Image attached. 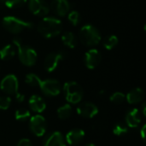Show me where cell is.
I'll return each instance as SVG.
<instances>
[{"label":"cell","instance_id":"1","mask_svg":"<svg viewBox=\"0 0 146 146\" xmlns=\"http://www.w3.org/2000/svg\"><path fill=\"white\" fill-rule=\"evenodd\" d=\"M38 32L46 38H51L59 35L62 31V21L53 16H44L37 26Z\"/></svg>","mask_w":146,"mask_h":146},{"label":"cell","instance_id":"2","mask_svg":"<svg viewBox=\"0 0 146 146\" xmlns=\"http://www.w3.org/2000/svg\"><path fill=\"white\" fill-rule=\"evenodd\" d=\"M13 44L16 47L19 60L23 65L31 67L35 64L38 55L33 48L23 44V42L18 38L13 39Z\"/></svg>","mask_w":146,"mask_h":146},{"label":"cell","instance_id":"3","mask_svg":"<svg viewBox=\"0 0 146 146\" xmlns=\"http://www.w3.org/2000/svg\"><path fill=\"white\" fill-rule=\"evenodd\" d=\"M79 38L84 45L88 47H94L100 43L102 36L96 27L91 24H86L80 28L79 33Z\"/></svg>","mask_w":146,"mask_h":146},{"label":"cell","instance_id":"4","mask_svg":"<svg viewBox=\"0 0 146 146\" xmlns=\"http://www.w3.org/2000/svg\"><path fill=\"white\" fill-rule=\"evenodd\" d=\"M3 27L10 33L17 34L25 30L32 29L33 27V24L32 22L27 21L25 20L20 19L15 16L7 15L3 18Z\"/></svg>","mask_w":146,"mask_h":146},{"label":"cell","instance_id":"5","mask_svg":"<svg viewBox=\"0 0 146 146\" xmlns=\"http://www.w3.org/2000/svg\"><path fill=\"white\" fill-rule=\"evenodd\" d=\"M63 91L67 101L70 104H78L83 98V89L75 81L66 82L63 86Z\"/></svg>","mask_w":146,"mask_h":146},{"label":"cell","instance_id":"6","mask_svg":"<svg viewBox=\"0 0 146 146\" xmlns=\"http://www.w3.org/2000/svg\"><path fill=\"white\" fill-rule=\"evenodd\" d=\"M39 87L42 92L48 97H56L61 92V85L59 81L54 79L41 80Z\"/></svg>","mask_w":146,"mask_h":146},{"label":"cell","instance_id":"7","mask_svg":"<svg viewBox=\"0 0 146 146\" xmlns=\"http://www.w3.org/2000/svg\"><path fill=\"white\" fill-rule=\"evenodd\" d=\"M29 10L37 16L44 17L50 12V5L45 0H28Z\"/></svg>","mask_w":146,"mask_h":146},{"label":"cell","instance_id":"8","mask_svg":"<svg viewBox=\"0 0 146 146\" xmlns=\"http://www.w3.org/2000/svg\"><path fill=\"white\" fill-rule=\"evenodd\" d=\"M18 87H19L18 79L14 74L6 75L0 83L1 90L6 94H9V95L17 93Z\"/></svg>","mask_w":146,"mask_h":146},{"label":"cell","instance_id":"9","mask_svg":"<svg viewBox=\"0 0 146 146\" xmlns=\"http://www.w3.org/2000/svg\"><path fill=\"white\" fill-rule=\"evenodd\" d=\"M29 126L32 133L34 135L38 137H41L45 133L47 124L44 117H43L40 115H36L31 117Z\"/></svg>","mask_w":146,"mask_h":146},{"label":"cell","instance_id":"10","mask_svg":"<svg viewBox=\"0 0 146 146\" xmlns=\"http://www.w3.org/2000/svg\"><path fill=\"white\" fill-rule=\"evenodd\" d=\"M64 54L62 52H51L48 54L44 61V69L51 73L53 72L59 65L60 62L63 59Z\"/></svg>","mask_w":146,"mask_h":146},{"label":"cell","instance_id":"11","mask_svg":"<svg viewBox=\"0 0 146 146\" xmlns=\"http://www.w3.org/2000/svg\"><path fill=\"white\" fill-rule=\"evenodd\" d=\"M102 59V56L99 50L97 49H90L87 50L84 56V62L87 68L94 69L97 68Z\"/></svg>","mask_w":146,"mask_h":146},{"label":"cell","instance_id":"12","mask_svg":"<svg viewBox=\"0 0 146 146\" xmlns=\"http://www.w3.org/2000/svg\"><path fill=\"white\" fill-rule=\"evenodd\" d=\"M70 3L68 0H52L50 9L57 16L62 17L70 11Z\"/></svg>","mask_w":146,"mask_h":146},{"label":"cell","instance_id":"13","mask_svg":"<svg viewBox=\"0 0 146 146\" xmlns=\"http://www.w3.org/2000/svg\"><path fill=\"white\" fill-rule=\"evenodd\" d=\"M77 113L82 117L92 118L98 113V109L94 104L86 102L81 104L77 108Z\"/></svg>","mask_w":146,"mask_h":146},{"label":"cell","instance_id":"14","mask_svg":"<svg viewBox=\"0 0 146 146\" xmlns=\"http://www.w3.org/2000/svg\"><path fill=\"white\" fill-rule=\"evenodd\" d=\"M85 137V132L82 129L75 128L69 131L66 135V140L68 144L71 145H75L80 144Z\"/></svg>","mask_w":146,"mask_h":146},{"label":"cell","instance_id":"15","mask_svg":"<svg viewBox=\"0 0 146 146\" xmlns=\"http://www.w3.org/2000/svg\"><path fill=\"white\" fill-rule=\"evenodd\" d=\"M29 105L31 110L36 113H41L45 110L46 104L44 100L38 95H33L29 99Z\"/></svg>","mask_w":146,"mask_h":146},{"label":"cell","instance_id":"16","mask_svg":"<svg viewBox=\"0 0 146 146\" xmlns=\"http://www.w3.org/2000/svg\"><path fill=\"white\" fill-rule=\"evenodd\" d=\"M44 146H66V144L62 134L60 132H54L45 139Z\"/></svg>","mask_w":146,"mask_h":146},{"label":"cell","instance_id":"17","mask_svg":"<svg viewBox=\"0 0 146 146\" xmlns=\"http://www.w3.org/2000/svg\"><path fill=\"white\" fill-rule=\"evenodd\" d=\"M126 121L129 127H137L141 122L140 113L138 109L129 110L126 115Z\"/></svg>","mask_w":146,"mask_h":146},{"label":"cell","instance_id":"18","mask_svg":"<svg viewBox=\"0 0 146 146\" xmlns=\"http://www.w3.org/2000/svg\"><path fill=\"white\" fill-rule=\"evenodd\" d=\"M145 98V92L141 88H134L127 95V100L131 104L140 103Z\"/></svg>","mask_w":146,"mask_h":146},{"label":"cell","instance_id":"19","mask_svg":"<svg viewBox=\"0 0 146 146\" xmlns=\"http://www.w3.org/2000/svg\"><path fill=\"white\" fill-rule=\"evenodd\" d=\"M15 55V46L14 44H6L0 50V58L3 61L12 59Z\"/></svg>","mask_w":146,"mask_h":146},{"label":"cell","instance_id":"20","mask_svg":"<svg viewBox=\"0 0 146 146\" xmlns=\"http://www.w3.org/2000/svg\"><path fill=\"white\" fill-rule=\"evenodd\" d=\"M62 41L64 45L70 49H74L77 45L76 36L72 32H65L62 35Z\"/></svg>","mask_w":146,"mask_h":146},{"label":"cell","instance_id":"21","mask_svg":"<svg viewBox=\"0 0 146 146\" xmlns=\"http://www.w3.org/2000/svg\"><path fill=\"white\" fill-rule=\"evenodd\" d=\"M72 108L69 104H65L57 110V115L61 120H67L71 116Z\"/></svg>","mask_w":146,"mask_h":146},{"label":"cell","instance_id":"22","mask_svg":"<svg viewBox=\"0 0 146 146\" xmlns=\"http://www.w3.org/2000/svg\"><path fill=\"white\" fill-rule=\"evenodd\" d=\"M118 38L115 35H110L106 37L104 40V46L106 50H113L118 44Z\"/></svg>","mask_w":146,"mask_h":146},{"label":"cell","instance_id":"23","mask_svg":"<svg viewBox=\"0 0 146 146\" xmlns=\"http://www.w3.org/2000/svg\"><path fill=\"white\" fill-rule=\"evenodd\" d=\"M25 81L27 85H29L31 86H39L41 80L35 74H28L26 75Z\"/></svg>","mask_w":146,"mask_h":146},{"label":"cell","instance_id":"24","mask_svg":"<svg viewBox=\"0 0 146 146\" xmlns=\"http://www.w3.org/2000/svg\"><path fill=\"white\" fill-rule=\"evenodd\" d=\"M28 0H5L4 5L9 9L21 8L27 3Z\"/></svg>","mask_w":146,"mask_h":146},{"label":"cell","instance_id":"25","mask_svg":"<svg viewBox=\"0 0 146 146\" xmlns=\"http://www.w3.org/2000/svg\"><path fill=\"white\" fill-rule=\"evenodd\" d=\"M68 19L72 25L77 26L80 21V15L76 10H71L68 13Z\"/></svg>","mask_w":146,"mask_h":146},{"label":"cell","instance_id":"26","mask_svg":"<svg viewBox=\"0 0 146 146\" xmlns=\"http://www.w3.org/2000/svg\"><path fill=\"white\" fill-rule=\"evenodd\" d=\"M15 119L18 121H26L30 117V112L25 108H21L15 111Z\"/></svg>","mask_w":146,"mask_h":146},{"label":"cell","instance_id":"27","mask_svg":"<svg viewBox=\"0 0 146 146\" xmlns=\"http://www.w3.org/2000/svg\"><path fill=\"white\" fill-rule=\"evenodd\" d=\"M127 131H128L127 127L124 123H121V122H119L116 125H115V127L113 128V133L117 136H122V135L126 134L127 133Z\"/></svg>","mask_w":146,"mask_h":146},{"label":"cell","instance_id":"28","mask_svg":"<svg viewBox=\"0 0 146 146\" xmlns=\"http://www.w3.org/2000/svg\"><path fill=\"white\" fill-rule=\"evenodd\" d=\"M125 98H126V97H125V95L122 92H115L110 97V101L112 103L115 104H122L125 101Z\"/></svg>","mask_w":146,"mask_h":146},{"label":"cell","instance_id":"29","mask_svg":"<svg viewBox=\"0 0 146 146\" xmlns=\"http://www.w3.org/2000/svg\"><path fill=\"white\" fill-rule=\"evenodd\" d=\"M11 104V99L9 97H0V110H7L9 109Z\"/></svg>","mask_w":146,"mask_h":146},{"label":"cell","instance_id":"30","mask_svg":"<svg viewBox=\"0 0 146 146\" xmlns=\"http://www.w3.org/2000/svg\"><path fill=\"white\" fill-rule=\"evenodd\" d=\"M17 146H33L31 141L27 139H21L18 144H17Z\"/></svg>","mask_w":146,"mask_h":146},{"label":"cell","instance_id":"31","mask_svg":"<svg viewBox=\"0 0 146 146\" xmlns=\"http://www.w3.org/2000/svg\"><path fill=\"white\" fill-rule=\"evenodd\" d=\"M15 94H16V100H17L19 103H21V102H23V101H24V99H25L24 95L20 94V93H15Z\"/></svg>","mask_w":146,"mask_h":146},{"label":"cell","instance_id":"32","mask_svg":"<svg viewBox=\"0 0 146 146\" xmlns=\"http://www.w3.org/2000/svg\"><path fill=\"white\" fill-rule=\"evenodd\" d=\"M145 127H146V126H144V127H143V128L141 129V136H142V139H145Z\"/></svg>","mask_w":146,"mask_h":146},{"label":"cell","instance_id":"33","mask_svg":"<svg viewBox=\"0 0 146 146\" xmlns=\"http://www.w3.org/2000/svg\"><path fill=\"white\" fill-rule=\"evenodd\" d=\"M145 108H146V104H143V114H144L145 115H146Z\"/></svg>","mask_w":146,"mask_h":146},{"label":"cell","instance_id":"34","mask_svg":"<svg viewBox=\"0 0 146 146\" xmlns=\"http://www.w3.org/2000/svg\"><path fill=\"white\" fill-rule=\"evenodd\" d=\"M4 3H5V0H0V6L4 5Z\"/></svg>","mask_w":146,"mask_h":146},{"label":"cell","instance_id":"35","mask_svg":"<svg viewBox=\"0 0 146 146\" xmlns=\"http://www.w3.org/2000/svg\"><path fill=\"white\" fill-rule=\"evenodd\" d=\"M85 146H95L93 144H92V143H89V144H86Z\"/></svg>","mask_w":146,"mask_h":146}]
</instances>
